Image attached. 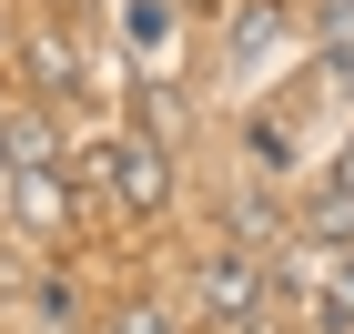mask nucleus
Masks as SVG:
<instances>
[{
    "label": "nucleus",
    "instance_id": "nucleus-10",
    "mask_svg": "<svg viewBox=\"0 0 354 334\" xmlns=\"http://www.w3.org/2000/svg\"><path fill=\"white\" fill-rule=\"evenodd\" d=\"M253 172H294V132H283V111H253Z\"/></svg>",
    "mask_w": 354,
    "mask_h": 334
},
{
    "label": "nucleus",
    "instance_id": "nucleus-2",
    "mask_svg": "<svg viewBox=\"0 0 354 334\" xmlns=\"http://www.w3.org/2000/svg\"><path fill=\"white\" fill-rule=\"evenodd\" d=\"M0 193H10V223H21L30 243H61L71 233V183H61V163H0Z\"/></svg>",
    "mask_w": 354,
    "mask_h": 334
},
{
    "label": "nucleus",
    "instance_id": "nucleus-7",
    "mask_svg": "<svg viewBox=\"0 0 354 334\" xmlns=\"http://www.w3.org/2000/svg\"><path fill=\"white\" fill-rule=\"evenodd\" d=\"M0 163H61L51 111H0Z\"/></svg>",
    "mask_w": 354,
    "mask_h": 334
},
{
    "label": "nucleus",
    "instance_id": "nucleus-4",
    "mask_svg": "<svg viewBox=\"0 0 354 334\" xmlns=\"http://www.w3.org/2000/svg\"><path fill=\"white\" fill-rule=\"evenodd\" d=\"M294 233H304V243H314V253H354V183H334V172H324V183L304 193Z\"/></svg>",
    "mask_w": 354,
    "mask_h": 334
},
{
    "label": "nucleus",
    "instance_id": "nucleus-9",
    "mask_svg": "<svg viewBox=\"0 0 354 334\" xmlns=\"http://www.w3.org/2000/svg\"><path fill=\"white\" fill-rule=\"evenodd\" d=\"M122 41L132 51H162L172 41V0H122Z\"/></svg>",
    "mask_w": 354,
    "mask_h": 334
},
{
    "label": "nucleus",
    "instance_id": "nucleus-11",
    "mask_svg": "<svg viewBox=\"0 0 354 334\" xmlns=\"http://www.w3.org/2000/svg\"><path fill=\"white\" fill-rule=\"evenodd\" d=\"M142 132H152V142H172V132H183V91H172V82H152V71H142Z\"/></svg>",
    "mask_w": 354,
    "mask_h": 334
},
{
    "label": "nucleus",
    "instance_id": "nucleus-1",
    "mask_svg": "<svg viewBox=\"0 0 354 334\" xmlns=\"http://www.w3.org/2000/svg\"><path fill=\"white\" fill-rule=\"evenodd\" d=\"M82 172L102 183L122 213H152V203L172 193V142H152V132H122V142H91L82 152Z\"/></svg>",
    "mask_w": 354,
    "mask_h": 334
},
{
    "label": "nucleus",
    "instance_id": "nucleus-8",
    "mask_svg": "<svg viewBox=\"0 0 354 334\" xmlns=\"http://www.w3.org/2000/svg\"><path fill=\"white\" fill-rule=\"evenodd\" d=\"M314 334H354V253H334V274L314 284Z\"/></svg>",
    "mask_w": 354,
    "mask_h": 334
},
{
    "label": "nucleus",
    "instance_id": "nucleus-5",
    "mask_svg": "<svg viewBox=\"0 0 354 334\" xmlns=\"http://www.w3.org/2000/svg\"><path fill=\"white\" fill-rule=\"evenodd\" d=\"M30 91H41V102H82V51H71L61 30L30 41Z\"/></svg>",
    "mask_w": 354,
    "mask_h": 334
},
{
    "label": "nucleus",
    "instance_id": "nucleus-6",
    "mask_svg": "<svg viewBox=\"0 0 354 334\" xmlns=\"http://www.w3.org/2000/svg\"><path fill=\"white\" fill-rule=\"evenodd\" d=\"M21 314H30L41 334H71V324H82V294H71V274H30V284H21Z\"/></svg>",
    "mask_w": 354,
    "mask_h": 334
},
{
    "label": "nucleus",
    "instance_id": "nucleus-13",
    "mask_svg": "<svg viewBox=\"0 0 354 334\" xmlns=\"http://www.w3.org/2000/svg\"><path fill=\"white\" fill-rule=\"evenodd\" d=\"M334 183H354V142H344V163H334Z\"/></svg>",
    "mask_w": 354,
    "mask_h": 334
},
{
    "label": "nucleus",
    "instance_id": "nucleus-3",
    "mask_svg": "<svg viewBox=\"0 0 354 334\" xmlns=\"http://www.w3.org/2000/svg\"><path fill=\"white\" fill-rule=\"evenodd\" d=\"M294 41V0H243V21L223 30V61H233V82H263V61Z\"/></svg>",
    "mask_w": 354,
    "mask_h": 334
},
{
    "label": "nucleus",
    "instance_id": "nucleus-12",
    "mask_svg": "<svg viewBox=\"0 0 354 334\" xmlns=\"http://www.w3.org/2000/svg\"><path fill=\"white\" fill-rule=\"evenodd\" d=\"M102 334H183V314H172V304H122Z\"/></svg>",
    "mask_w": 354,
    "mask_h": 334
}]
</instances>
